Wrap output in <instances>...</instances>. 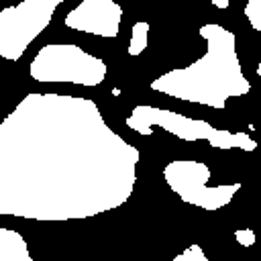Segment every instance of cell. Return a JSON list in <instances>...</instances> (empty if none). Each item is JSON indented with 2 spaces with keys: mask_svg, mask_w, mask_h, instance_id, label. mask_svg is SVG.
Returning a JSON list of instances; mask_svg holds the SVG:
<instances>
[{
  "mask_svg": "<svg viewBox=\"0 0 261 261\" xmlns=\"http://www.w3.org/2000/svg\"><path fill=\"white\" fill-rule=\"evenodd\" d=\"M198 33L206 41V53L186 67L157 75L149 88L171 98L222 110L228 98L249 94L251 82L243 73L232 31L218 22H206Z\"/></svg>",
  "mask_w": 261,
  "mask_h": 261,
  "instance_id": "7a4b0ae2",
  "label": "cell"
},
{
  "mask_svg": "<svg viewBox=\"0 0 261 261\" xmlns=\"http://www.w3.org/2000/svg\"><path fill=\"white\" fill-rule=\"evenodd\" d=\"M120 20L122 6L114 0H82L63 18L67 29L104 39H114L118 35Z\"/></svg>",
  "mask_w": 261,
  "mask_h": 261,
  "instance_id": "52a82bcc",
  "label": "cell"
},
{
  "mask_svg": "<svg viewBox=\"0 0 261 261\" xmlns=\"http://www.w3.org/2000/svg\"><path fill=\"white\" fill-rule=\"evenodd\" d=\"M0 261H33L29 245L18 230L0 226Z\"/></svg>",
  "mask_w": 261,
  "mask_h": 261,
  "instance_id": "ba28073f",
  "label": "cell"
},
{
  "mask_svg": "<svg viewBox=\"0 0 261 261\" xmlns=\"http://www.w3.org/2000/svg\"><path fill=\"white\" fill-rule=\"evenodd\" d=\"M257 75H259V77H261V61H259V63H257Z\"/></svg>",
  "mask_w": 261,
  "mask_h": 261,
  "instance_id": "4fadbf2b",
  "label": "cell"
},
{
  "mask_svg": "<svg viewBox=\"0 0 261 261\" xmlns=\"http://www.w3.org/2000/svg\"><path fill=\"white\" fill-rule=\"evenodd\" d=\"M65 0H20L0 10V57L18 61Z\"/></svg>",
  "mask_w": 261,
  "mask_h": 261,
  "instance_id": "5b68a950",
  "label": "cell"
},
{
  "mask_svg": "<svg viewBox=\"0 0 261 261\" xmlns=\"http://www.w3.org/2000/svg\"><path fill=\"white\" fill-rule=\"evenodd\" d=\"M206 259L208 257H206V253L202 251L200 245H190L184 253H179V255L173 257V261H206Z\"/></svg>",
  "mask_w": 261,
  "mask_h": 261,
  "instance_id": "8fae6325",
  "label": "cell"
},
{
  "mask_svg": "<svg viewBox=\"0 0 261 261\" xmlns=\"http://www.w3.org/2000/svg\"><path fill=\"white\" fill-rule=\"evenodd\" d=\"M139 159L90 98L31 92L0 122V216L73 220L118 208Z\"/></svg>",
  "mask_w": 261,
  "mask_h": 261,
  "instance_id": "6da1fadb",
  "label": "cell"
},
{
  "mask_svg": "<svg viewBox=\"0 0 261 261\" xmlns=\"http://www.w3.org/2000/svg\"><path fill=\"white\" fill-rule=\"evenodd\" d=\"M0 88H2V80H0Z\"/></svg>",
  "mask_w": 261,
  "mask_h": 261,
  "instance_id": "5bb4252c",
  "label": "cell"
},
{
  "mask_svg": "<svg viewBox=\"0 0 261 261\" xmlns=\"http://www.w3.org/2000/svg\"><path fill=\"white\" fill-rule=\"evenodd\" d=\"M245 16L253 31L261 33V0H247L245 4Z\"/></svg>",
  "mask_w": 261,
  "mask_h": 261,
  "instance_id": "30bf717a",
  "label": "cell"
},
{
  "mask_svg": "<svg viewBox=\"0 0 261 261\" xmlns=\"http://www.w3.org/2000/svg\"><path fill=\"white\" fill-rule=\"evenodd\" d=\"M234 239H237L239 245H243V247L255 245V232H253L251 228H237V230H234Z\"/></svg>",
  "mask_w": 261,
  "mask_h": 261,
  "instance_id": "7c38bea8",
  "label": "cell"
},
{
  "mask_svg": "<svg viewBox=\"0 0 261 261\" xmlns=\"http://www.w3.org/2000/svg\"><path fill=\"white\" fill-rule=\"evenodd\" d=\"M108 69L104 59L71 43H49L37 51L29 63V75L43 84L100 86Z\"/></svg>",
  "mask_w": 261,
  "mask_h": 261,
  "instance_id": "277c9868",
  "label": "cell"
},
{
  "mask_svg": "<svg viewBox=\"0 0 261 261\" xmlns=\"http://www.w3.org/2000/svg\"><path fill=\"white\" fill-rule=\"evenodd\" d=\"M212 171L206 163L196 159H173L163 167V179L169 190L179 196L181 202L204 208V210H220L230 204L234 194L241 190V184H224V186H208Z\"/></svg>",
  "mask_w": 261,
  "mask_h": 261,
  "instance_id": "8992f818",
  "label": "cell"
},
{
  "mask_svg": "<svg viewBox=\"0 0 261 261\" xmlns=\"http://www.w3.org/2000/svg\"><path fill=\"white\" fill-rule=\"evenodd\" d=\"M124 124L139 133V135H151L153 126H161L163 130L184 139V141H206L216 149H243V151H255L257 141L247 133H232L212 126L206 120L184 116L169 108H157L149 104H139L130 110Z\"/></svg>",
  "mask_w": 261,
  "mask_h": 261,
  "instance_id": "3957f363",
  "label": "cell"
},
{
  "mask_svg": "<svg viewBox=\"0 0 261 261\" xmlns=\"http://www.w3.org/2000/svg\"><path fill=\"white\" fill-rule=\"evenodd\" d=\"M149 22L139 20L130 29V43H128V55L137 57L147 49V37H149Z\"/></svg>",
  "mask_w": 261,
  "mask_h": 261,
  "instance_id": "9c48e42d",
  "label": "cell"
}]
</instances>
